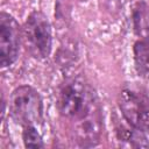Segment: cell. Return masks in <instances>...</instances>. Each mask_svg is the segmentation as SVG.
Wrapping results in <instances>:
<instances>
[{"label":"cell","instance_id":"1","mask_svg":"<svg viewBox=\"0 0 149 149\" xmlns=\"http://www.w3.org/2000/svg\"><path fill=\"white\" fill-rule=\"evenodd\" d=\"M59 114L73 125V132L79 142L93 143L100 133L99 108L94 92L81 78L65 80L57 93Z\"/></svg>","mask_w":149,"mask_h":149},{"label":"cell","instance_id":"2","mask_svg":"<svg viewBox=\"0 0 149 149\" xmlns=\"http://www.w3.org/2000/svg\"><path fill=\"white\" fill-rule=\"evenodd\" d=\"M9 114L22 128L42 125L43 101L40 93L29 85L16 87L9 98Z\"/></svg>","mask_w":149,"mask_h":149},{"label":"cell","instance_id":"3","mask_svg":"<svg viewBox=\"0 0 149 149\" xmlns=\"http://www.w3.org/2000/svg\"><path fill=\"white\" fill-rule=\"evenodd\" d=\"M22 37L27 51L34 58L43 59L50 55L52 43L51 26L42 12L34 10L28 15L22 27Z\"/></svg>","mask_w":149,"mask_h":149},{"label":"cell","instance_id":"4","mask_svg":"<svg viewBox=\"0 0 149 149\" xmlns=\"http://www.w3.org/2000/svg\"><path fill=\"white\" fill-rule=\"evenodd\" d=\"M118 106L125 121L141 130H149V97L134 87H125L118 95Z\"/></svg>","mask_w":149,"mask_h":149},{"label":"cell","instance_id":"5","mask_svg":"<svg viewBox=\"0 0 149 149\" xmlns=\"http://www.w3.org/2000/svg\"><path fill=\"white\" fill-rule=\"evenodd\" d=\"M22 29L8 13L0 14V65L10 66L19 56Z\"/></svg>","mask_w":149,"mask_h":149},{"label":"cell","instance_id":"6","mask_svg":"<svg viewBox=\"0 0 149 149\" xmlns=\"http://www.w3.org/2000/svg\"><path fill=\"white\" fill-rule=\"evenodd\" d=\"M134 64L136 72L142 78L149 79V42L146 40H139L133 47Z\"/></svg>","mask_w":149,"mask_h":149},{"label":"cell","instance_id":"7","mask_svg":"<svg viewBox=\"0 0 149 149\" xmlns=\"http://www.w3.org/2000/svg\"><path fill=\"white\" fill-rule=\"evenodd\" d=\"M22 140H23L26 148H42V147H44L42 136H41L37 127H34V126L23 127Z\"/></svg>","mask_w":149,"mask_h":149}]
</instances>
